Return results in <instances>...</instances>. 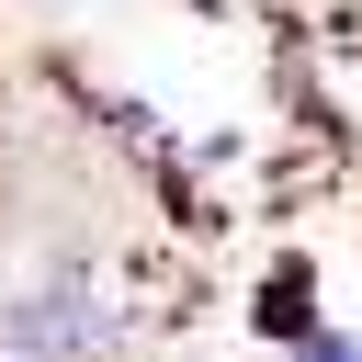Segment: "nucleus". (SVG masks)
Masks as SVG:
<instances>
[{
	"mask_svg": "<svg viewBox=\"0 0 362 362\" xmlns=\"http://www.w3.org/2000/svg\"><path fill=\"white\" fill-rule=\"evenodd\" d=\"M0 362H136V328L90 260H45L0 294Z\"/></svg>",
	"mask_w": 362,
	"mask_h": 362,
	"instance_id": "nucleus-1",
	"label": "nucleus"
},
{
	"mask_svg": "<svg viewBox=\"0 0 362 362\" xmlns=\"http://www.w3.org/2000/svg\"><path fill=\"white\" fill-rule=\"evenodd\" d=\"M317 317H328V294H317V260H305V249H283V260H272V272L249 283V305H238V328H249L260 351H283V339H305Z\"/></svg>",
	"mask_w": 362,
	"mask_h": 362,
	"instance_id": "nucleus-2",
	"label": "nucleus"
},
{
	"mask_svg": "<svg viewBox=\"0 0 362 362\" xmlns=\"http://www.w3.org/2000/svg\"><path fill=\"white\" fill-rule=\"evenodd\" d=\"M272 362H362V328H339V317H317L305 339H283Z\"/></svg>",
	"mask_w": 362,
	"mask_h": 362,
	"instance_id": "nucleus-3",
	"label": "nucleus"
},
{
	"mask_svg": "<svg viewBox=\"0 0 362 362\" xmlns=\"http://www.w3.org/2000/svg\"><path fill=\"white\" fill-rule=\"evenodd\" d=\"M317 11H362V0H317Z\"/></svg>",
	"mask_w": 362,
	"mask_h": 362,
	"instance_id": "nucleus-4",
	"label": "nucleus"
}]
</instances>
